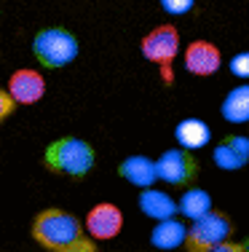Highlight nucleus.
I'll return each mask as SVG.
<instances>
[{
  "label": "nucleus",
  "instance_id": "obj_1",
  "mask_svg": "<svg viewBox=\"0 0 249 252\" xmlns=\"http://www.w3.org/2000/svg\"><path fill=\"white\" fill-rule=\"evenodd\" d=\"M32 239L51 252H94L97 239L64 209H43L32 223Z\"/></svg>",
  "mask_w": 249,
  "mask_h": 252
},
{
  "label": "nucleus",
  "instance_id": "obj_2",
  "mask_svg": "<svg viewBox=\"0 0 249 252\" xmlns=\"http://www.w3.org/2000/svg\"><path fill=\"white\" fill-rule=\"evenodd\" d=\"M43 161L51 172L67 177H86L94 166V148L78 137H62L54 140L43 153Z\"/></svg>",
  "mask_w": 249,
  "mask_h": 252
},
{
  "label": "nucleus",
  "instance_id": "obj_3",
  "mask_svg": "<svg viewBox=\"0 0 249 252\" xmlns=\"http://www.w3.org/2000/svg\"><path fill=\"white\" fill-rule=\"evenodd\" d=\"M32 54L43 67H67L78 57V40L62 27H49L32 38Z\"/></svg>",
  "mask_w": 249,
  "mask_h": 252
},
{
  "label": "nucleus",
  "instance_id": "obj_4",
  "mask_svg": "<svg viewBox=\"0 0 249 252\" xmlns=\"http://www.w3.org/2000/svg\"><path fill=\"white\" fill-rule=\"evenodd\" d=\"M233 233V223L228 220V215L222 212H206L201 215L198 220H193V225L188 228V236H185V250L188 252H206V250H215L220 242L230 239Z\"/></svg>",
  "mask_w": 249,
  "mask_h": 252
},
{
  "label": "nucleus",
  "instance_id": "obj_5",
  "mask_svg": "<svg viewBox=\"0 0 249 252\" xmlns=\"http://www.w3.org/2000/svg\"><path fill=\"white\" fill-rule=\"evenodd\" d=\"M142 54L156 62L164 73V81L171 83V62L180 54V32L174 25H161L142 38Z\"/></svg>",
  "mask_w": 249,
  "mask_h": 252
},
{
  "label": "nucleus",
  "instance_id": "obj_6",
  "mask_svg": "<svg viewBox=\"0 0 249 252\" xmlns=\"http://www.w3.org/2000/svg\"><path fill=\"white\" fill-rule=\"evenodd\" d=\"M156 164H158V177L169 185H185L198 172V164H195V158L191 156L188 148H171Z\"/></svg>",
  "mask_w": 249,
  "mask_h": 252
},
{
  "label": "nucleus",
  "instance_id": "obj_7",
  "mask_svg": "<svg viewBox=\"0 0 249 252\" xmlns=\"http://www.w3.org/2000/svg\"><path fill=\"white\" fill-rule=\"evenodd\" d=\"M123 228V215L115 204H97L86 218V231L97 242H108L115 239Z\"/></svg>",
  "mask_w": 249,
  "mask_h": 252
},
{
  "label": "nucleus",
  "instance_id": "obj_8",
  "mask_svg": "<svg viewBox=\"0 0 249 252\" xmlns=\"http://www.w3.org/2000/svg\"><path fill=\"white\" fill-rule=\"evenodd\" d=\"M222 64V57H220V49L209 40H193L191 46L185 49V70L198 78H206V75H215Z\"/></svg>",
  "mask_w": 249,
  "mask_h": 252
},
{
  "label": "nucleus",
  "instance_id": "obj_9",
  "mask_svg": "<svg viewBox=\"0 0 249 252\" xmlns=\"http://www.w3.org/2000/svg\"><path fill=\"white\" fill-rule=\"evenodd\" d=\"M8 94L19 102V105H35V102L46 94V81H43V75L35 73V70H16V73L8 78Z\"/></svg>",
  "mask_w": 249,
  "mask_h": 252
},
{
  "label": "nucleus",
  "instance_id": "obj_10",
  "mask_svg": "<svg viewBox=\"0 0 249 252\" xmlns=\"http://www.w3.org/2000/svg\"><path fill=\"white\" fill-rule=\"evenodd\" d=\"M249 161V137L230 134L215 148V164L225 172H239Z\"/></svg>",
  "mask_w": 249,
  "mask_h": 252
},
{
  "label": "nucleus",
  "instance_id": "obj_11",
  "mask_svg": "<svg viewBox=\"0 0 249 252\" xmlns=\"http://www.w3.org/2000/svg\"><path fill=\"white\" fill-rule=\"evenodd\" d=\"M123 180H129L137 188H150L153 183L158 180V164L147 156H129L121 166H118Z\"/></svg>",
  "mask_w": 249,
  "mask_h": 252
},
{
  "label": "nucleus",
  "instance_id": "obj_12",
  "mask_svg": "<svg viewBox=\"0 0 249 252\" xmlns=\"http://www.w3.org/2000/svg\"><path fill=\"white\" fill-rule=\"evenodd\" d=\"M174 137H177V142H180V148L198 151V148H204L206 142H209L212 131H209V126L201 121V118H185V121L177 124Z\"/></svg>",
  "mask_w": 249,
  "mask_h": 252
},
{
  "label": "nucleus",
  "instance_id": "obj_13",
  "mask_svg": "<svg viewBox=\"0 0 249 252\" xmlns=\"http://www.w3.org/2000/svg\"><path fill=\"white\" fill-rule=\"evenodd\" d=\"M139 209L153 220H166L177 215V204L164 190H142L139 193Z\"/></svg>",
  "mask_w": 249,
  "mask_h": 252
},
{
  "label": "nucleus",
  "instance_id": "obj_14",
  "mask_svg": "<svg viewBox=\"0 0 249 252\" xmlns=\"http://www.w3.org/2000/svg\"><path fill=\"white\" fill-rule=\"evenodd\" d=\"M185 236H188L185 225L177 223L174 218H166V220H158V225L153 228L150 242H153V247H158V250H171V247L185 244Z\"/></svg>",
  "mask_w": 249,
  "mask_h": 252
},
{
  "label": "nucleus",
  "instance_id": "obj_15",
  "mask_svg": "<svg viewBox=\"0 0 249 252\" xmlns=\"http://www.w3.org/2000/svg\"><path fill=\"white\" fill-rule=\"evenodd\" d=\"M222 118L230 124H244L249 121V83L236 86L222 102Z\"/></svg>",
  "mask_w": 249,
  "mask_h": 252
},
{
  "label": "nucleus",
  "instance_id": "obj_16",
  "mask_svg": "<svg viewBox=\"0 0 249 252\" xmlns=\"http://www.w3.org/2000/svg\"><path fill=\"white\" fill-rule=\"evenodd\" d=\"M180 212L185 215V218H191V220H198L201 215L212 212V196L206 193V190H201V188L185 190L182 199H180Z\"/></svg>",
  "mask_w": 249,
  "mask_h": 252
},
{
  "label": "nucleus",
  "instance_id": "obj_17",
  "mask_svg": "<svg viewBox=\"0 0 249 252\" xmlns=\"http://www.w3.org/2000/svg\"><path fill=\"white\" fill-rule=\"evenodd\" d=\"M230 73L236 78H249V51H241L230 59Z\"/></svg>",
  "mask_w": 249,
  "mask_h": 252
},
{
  "label": "nucleus",
  "instance_id": "obj_18",
  "mask_svg": "<svg viewBox=\"0 0 249 252\" xmlns=\"http://www.w3.org/2000/svg\"><path fill=\"white\" fill-rule=\"evenodd\" d=\"M164 11H169V14L180 16V14H188V11L195 5V0H161Z\"/></svg>",
  "mask_w": 249,
  "mask_h": 252
},
{
  "label": "nucleus",
  "instance_id": "obj_19",
  "mask_svg": "<svg viewBox=\"0 0 249 252\" xmlns=\"http://www.w3.org/2000/svg\"><path fill=\"white\" fill-rule=\"evenodd\" d=\"M14 107H16V99L11 97L8 92H3V89H0V121H3V118L14 110Z\"/></svg>",
  "mask_w": 249,
  "mask_h": 252
},
{
  "label": "nucleus",
  "instance_id": "obj_20",
  "mask_svg": "<svg viewBox=\"0 0 249 252\" xmlns=\"http://www.w3.org/2000/svg\"><path fill=\"white\" fill-rule=\"evenodd\" d=\"M244 244H247V250H249V239H247V242H244Z\"/></svg>",
  "mask_w": 249,
  "mask_h": 252
}]
</instances>
